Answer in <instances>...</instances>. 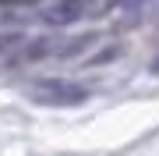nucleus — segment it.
<instances>
[{"mask_svg":"<svg viewBox=\"0 0 159 156\" xmlns=\"http://www.w3.org/2000/svg\"><path fill=\"white\" fill-rule=\"evenodd\" d=\"M32 96L43 106H78L89 99V89L74 85V82H64V78H46V82L32 85Z\"/></svg>","mask_w":159,"mask_h":156,"instance_id":"obj_1","label":"nucleus"},{"mask_svg":"<svg viewBox=\"0 0 159 156\" xmlns=\"http://www.w3.org/2000/svg\"><path fill=\"white\" fill-rule=\"evenodd\" d=\"M85 14V0H57V4H50L43 11V21L46 25H71V21H78V18Z\"/></svg>","mask_w":159,"mask_h":156,"instance_id":"obj_2","label":"nucleus"},{"mask_svg":"<svg viewBox=\"0 0 159 156\" xmlns=\"http://www.w3.org/2000/svg\"><path fill=\"white\" fill-rule=\"evenodd\" d=\"M14 46H21V39H18V35H0V57H4V53H11Z\"/></svg>","mask_w":159,"mask_h":156,"instance_id":"obj_3","label":"nucleus"},{"mask_svg":"<svg viewBox=\"0 0 159 156\" xmlns=\"http://www.w3.org/2000/svg\"><path fill=\"white\" fill-rule=\"evenodd\" d=\"M142 4H148V0H117V7H120V11H138Z\"/></svg>","mask_w":159,"mask_h":156,"instance_id":"obj_4","label":"nucleus"},{"mask_svg":"<svg viewBox=\"0 0 159 156\" xmlns=\"http://www.w3.org/2000/svg\"><path fill=\"white\" fill-rule=\"evenodd\" d=\"M152 71H156V75H159V57H156V60H152Z\"/></svg>","mask_w":159,"mask_h":156,"instance_id":"obj_5","label":"nucleus"}]
</instances>
